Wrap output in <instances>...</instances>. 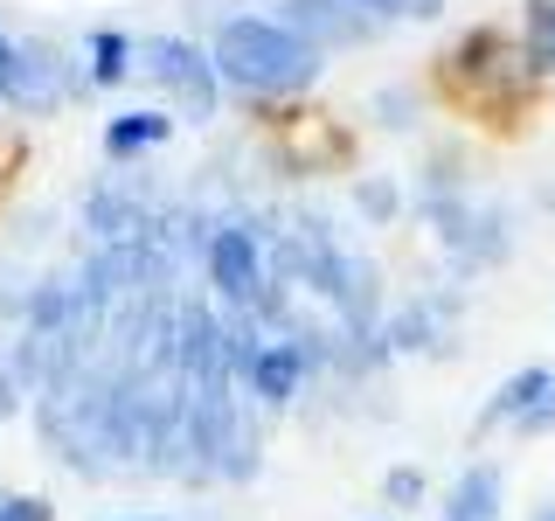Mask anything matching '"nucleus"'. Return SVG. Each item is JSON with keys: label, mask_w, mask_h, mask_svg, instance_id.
<instances>
[{"label": "nucleus", "mask_w": 555, "mask_h": 521, "mask_svg": "<svg viewBox=\"0 0 555 521\" xmlns=\"http://www.w3.org/2000/svg\"><path fill=\"white\" fill-rule=\"evenodd\" d=\"M83 91H91V84H83V63L69 56V49H56L49 35L14 42V69H8V84H0V104H14L22 118H49Z\"/></svg>", "instance_id": "5"}, {"label": "nucleus", "mask_w": 555, "mask_h": 521, "mask_svg": "<svg viewBox=\"0 0 555 521\" xmlns=\"http://www.w3.org/2000/svg\"><path fill=\"white\" fill-rule=\"evenodd\" d=\"M202 271H208V292L222 300V313L250 306L257 292H264V216L257 208H230V216L216 223V237H208L202 251Z\"/></svg>", "instance_id": "4"}, {"label": "nucleus", "mask_w": 555, "mask_h": 521, "mask_svg": "<svg viewBox=\"0 0 555 521\" xmlns=\"http://www.w3.org/2000/svg\"><path fill=\"white\" fill-rule=\"evenodd\" d=\"M507 257H514V208H507V202H473V230H465V251L451 257V265H459V278L493 271V265H507Z\"/></svg>", "instance_id": "11"}, {"label": "nucleus", "mask_w": 555, "mask_h": 521, "mask_svg": "<svg viewBox=\"0 0 555 521\" xmlns=\"http://www.w3.org/2000/svg\"><path fill=\"white\" fill-rule=\"evenodd\" d=\"M424 466H389V480H382V500L389 508H424Z\"/></svg>", "instance_id": "18"}, {"label": "nucleus", "mask_w": 555, "mask_h": 521, "mask_svg": "<svg viewBox=\"0 0 555 521\" xmlns=\"http://www.w3.org/2000/svg\"><path fill=\"white\" fill-rule=\"evenodd\" d=\"M438 84H444V91L459 98V104H500V98L514 104V98H528L542 77L528 69L520 42H507L500 28H486V22H479V28H465L459 42H451L444 56H438Z\"/></svg>", "instance_id": "2"}, {"label": "nucleus", "mask_w": 555, "mask_h": 521, "mask_svg": "<svg viewBox=\"0 0 555 521\" xmlns=\"http://www.w3.org/2000/svg\"><path fill=\"white\" fill-rule=\"evenodd\" d=\"M528 521H555V500H548V508H534V514H528Z\"/></svg>", "instance_id": "27"}, {"label": "nucleus", "mask_w": 555, "mask_h": 521, "mask_svg": "<svg viewBox=\"0 0 555 521\" xmlns=\"http://www.w3.org/2000/svg\"><path fill=\"white\" fill-rule=\"evenodd\" d=\"M548 382H555L548 361H528V369H514V376H507V382H500V390L479 404V417H473V445L486 439V431H500V424H520V410H528L534 396L548 390Z\"/></svg>", "instance_id": "12"}, {"label": "nucleus", "mask_w": 555, "mask_h": 521, "mask_svg": "<svg viewBox=\"0 0 555 521\" xmlns=\"http://www.w3.org/2000/svg\"><path fill=\"white\" fill-rule=\"evenodd\" d=\"M257 473H264V424H257V410H250V404H243V410H236L230 445H222L216 480H222V486H250Z\"/></svg>", "instance_id": "14"}, {"label": "nucleus", "mask_w": 555, "mask_h": 521, "mask_svg": "<svg viewBox=\"0 0 555 521\" xmlns=\"http://www.w3.org/2000/svg\"><path fill=\"white\" fill-rule=\"evenodd\" d=\"M514 431H520V439H555V382H548L542 396H534L528 410H520V424H514Z\"/></svg>", "instance_id": "19"}, {"label": "nucleus", "mask_w": 555, "mask_h": 521, "mask_svg": "<svg viewBox=\"0 0 555 521\" xmlns=\"http://www.w3.org/2000/svg\"><path fill=\"white\" fill-rule=\"evenodd\" d=\"M160 208L167 202H153L146 188L126 181V167H112V174H98V181L83 188V237H91V251L98 243H132V237H146L153 223H160Z\"/></svg>", "instance_id": "6"}, {"label": "nucleus", "mask_w": 555, "mask_h": 521, "mask_svg": "<svg viewBox=\"0 0 555 521\" xmlns=\"http://www.w3.org/2000/svg\"><path fill=\"white\" fill-rule=\"evenodd\" d=\"M167 139H173V112H167V104H132V112L104 118L98 147H104L112 167H132V161H146V153H160Z\"/></svg>", "instance_id": "9"}, {"label": "nucleus", "mask_w": 555, "mask_h": 521, "mask_svg": "<svg viewBox=\"0 0 555 521\" xmlns=\"http://www.w3.org/2000/svg\"><path fill=\"white\" fill-rule=\"evenodd\" d=\"M126 77H139V35L91 28L83 35V84H91V91H118Z\"/></svg>", "instance_id": "13"}, {"label": "nucleus", "mask_w": 555, "mask_h": 521, "mask_svg": "<svg viewBox=\"0 0 555 521\" xmlns=\"http://www.w3.org/2000/svg\"><path fill=\"white\" fill-rule=\"evenodd\" d=\"M271 22L278 28H292L299 42H312L320 56H334V49H361V42H375V22L361 8H347V0H271Z\"/></svg>", "instance_id": "7"}, {"label": "nucleus", "mask_w": 555, "mask_h": 521, "mask_svg": "<svg viewBox=\"0 0 555 521\" xmlns=\"http://www.w3.org/2000/svg\"><path fill=\"white\" fill-rule=\"evenodd\" d=\"M354 208L369 216V230L403 223V188H396V174H361V181H354Z\"/></svg>", "instance_id": "16"}, {"label": "nucleus", "mask_w": 555, "mask_h": 521, "mask_svg": "<svg viewBox=\"0 0 555 521\" xmlns=\"http://www.w3.org/2000/svg\"><path fill=\"white\" fill-rule=\"evenodd\" d=\"M0 521H56L42 494H0Z\"/></svg>", "instance_id": "20"}, {"label": "nucleus", "mask_w": 555, "mask_h": 521, "mask_svg": "<svg viewBox=\"0 0 555 521\" xmlns=\"http://www.w3.org/2000/svg\"><path fill=\"white\" fill-rule=\"evenodd\" d=\"M8 69H14V35L0 28V84H8Z\"/></svg>", "instance_id": "25"}, {"label": "nucleus", "mask_w": 555, "mask_h": 521, "mask_svg": "<svg viewBox=\"0 0 555 521\" xmlns=\"http://www.w3.org/2000/svg\"><path fill=\"white\" fill-rule=\"evenodd\" d=\"M208 63H216V84L250 104H278V98H306L312 84L326 77V56L312 42H299L292 28H278L271 14L236 8L230 22L208 35Z\"/></svg>", "instance_id": "1"}, {"label": "nucleus", "mask_w": 555, "mask_h": 521, "mask_svg": "<svg viewBox=\"0 0 555 521\" xmlns=\"http://www.w3.org/2000/svg\"><path fill=\"white\" fill-rule=\"evenodd\" d=\"M104 521H173V514H104Z\"/></svg>", "instance_id": "26"}, {"label": "nucleus", "mask_w": 555, "mask_h": 521, "mask_svg": "<svg viewBox=\"0 0 555 521\" xmlns=\"http://www.w3.org/2000/svg\"><path fill=\"white\" fill-rule=\"evenodd\" d=\"M369 112H375L382 132H416V118H424V98H416L410 84H382V91L369 98Z\"/></svg>", "instance_id": "17"}, {"label": "nucleus", "mask_w": 555, "mask_h": 521, "mask_svg": "<svg viewBox=\"0 0 555 521\" xmlns=\"http://www.w3.org/2000/svg\"><path fill=\"white\" fill-rule=\"evenodd\" d=\"M139 77L173 104V126H208L222 112L216 63L195 35H139Z\"/></svg>", "instance_id": "3"}, {"label": "nucleus", "mask_w": 555, "mask_h": 521, "mask_svg": "<svg viewBox=\"0 0 555 521\" xmlns=\"http://www.w3.org/2000/svg\"><path fill=\"white\" fill-rule=\"evenodd\" d=\"M306 355H299V341H264L257 347V361L236 376V390H243V404L250 410H292L299 404V390H306Z\"/></svg>", "instance_id": "8"}, {"label": "nucleus", "mask_w": 555, "mask_h": 521, "mask_svg": "<svg viewBox=\"0 0 555 521\" xmlns=\"http://www.w3.org/2000/svg\"><path fill=\"white\" fill-rule=\"evenodd\" d=\"M500 514H507V466H500V459L459 466V480H451L438 521H500Z\"/></svg>", "instance_id": "10"}, {"label": "nucleus", "mask_w": 555, "mask_h": 521, "mask_svg": "<svg viewBox=\"0 0 555 521\" xmlns=\"http://www.w3.org/2000/svg\"><path fill=\"white\" fill-rule=\"evenodd\" d=\"M22 404H28V390H22V382H14L8 355H0V424H8V417H22Z\"/></svg>", "instance_id": "21"}, {"label": "nucleus", "mask_w": 555, "mask_h": 521, "mask_svg": "<svg viewBox=\"0 0 555 521\" xmlns=\"http://www.w3.org/2000/svg\"><path fill=\"white\" fill-rule=\"evenodd\" d=\"M438 14H444V0H410L403 22H438Z\"/></svg>", "instance_id": "24"}, {"label": "nucleus", "mask_w": 555, "mask_h": 521, "mask_svg": "<svg viewBox=\"0 0 555 521\" xmlns=\"http://www.w3.org/2000/svg\"><path fill=\"white\" fill-rule=\"evenodd\" d=\"M520 56H528L534 77H555V0L520 8Z\"/></svg>", "instance_id": "15"}, {"label": "nucleus", "mask_w": 555, "mask_h": 521, "mask_svg": "<svg viewBox=\"0 0 555 521\" xmlns=\"http://www.w3.org/2000/svg\"><path fill=\"white\" fill-rule=\"evenodd\" d=\"M14 167H22V132H8V126H0V181H8Z\"/></svg>", "instance_id": "23"}, {"label": "nucleus", "mask_w": 555, "mask_h": 521, "mask_svg": "<svg viewBox=\"0 0 555 521\" xmlns=\"http://www.w3.org/2000/svg\"><path fill=\"white\" fill-rule=\"evenodd\" d=\"M347 8H361L375 28H389V22H403V14H410V0H347Z\"/></svg>", "instance_id": "22"}]
</instances>
